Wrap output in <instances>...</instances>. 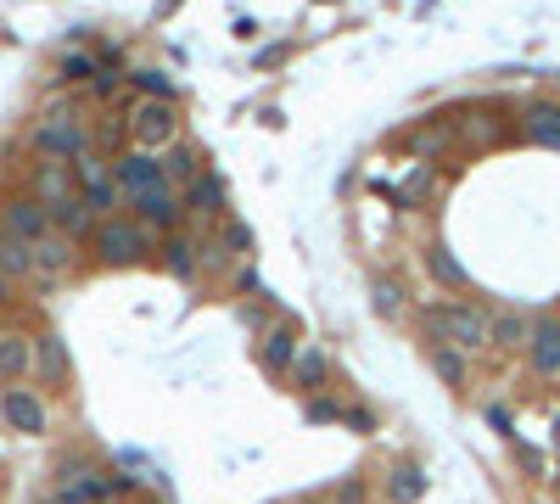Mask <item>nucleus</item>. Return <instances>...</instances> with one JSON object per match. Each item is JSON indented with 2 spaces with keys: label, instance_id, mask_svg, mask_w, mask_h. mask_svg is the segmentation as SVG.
Masks as SVG:
<instances>
[{
  "label": "nucleus",
  "instance_id": "obj_1",
  "mask_svg": "<svg viewBox=\"0 0 560 504\" xmlns=\"http://www.w3.org/2000/svg\"><path fill=\"white\" fill-rule=\"evenodd\" d=\"M420 325H426L437 342L465 348V353H476V348H488L493 342V320L476 303H426L420 308Z\"/></svg>",
  "mask_w": 560,
  "mask_h": 504
},
{
  "label": "nucleus",
  "instance_id": "obj_2",
  "mask_svg": "<svg viewBox=\"0 0 560 504\" xmlns=\"http://www.w3.org/2000/svg\"><path fill=\"white\" fill-rule=\"evenodd\" d=\"M34 146H40L45 157H84L90 152V129H84V118L73 107H45L40 124H34Z\"/></svg>",
  "mask_w": 560,
  "mask_h": 504
},
{
  "label": "nucleus",
  "instance_id": "obj_3",
  "mask_svg": "<svg viewBox=\"0 0 560 504\" xmlns=\"http://www.w3.org/2000/svg\"><path fill=\"white\" fill-rule=\"evenodd\" d=\"M129 135H135V152H168V146L180 140V112H174V101H163V96L135 101Z\"/></svg>",
  "mask_w": 560,
  "mask_h": 504
},
{
  "label": "nucleus",
  "instance_id": "obj_4",
  "mask_svg": "<svg viewBox=\"0 0 560 504\" xmlns=\"http://www.w3.org/2000/svg\"><path fill=\"white\" fill-rule=\"evenodd\" d=\"M73 174L84 180V202H90L96 213H112L118 202H124V185H118V174H107V163H101L96 152L73 157Z\"/></svg>",
  "mask_w": 560,
  "mask_h": 504
},
{
  "label": "nucleus",
  "instance_id": "obj_5",
  "mask_svg": "<svg viewBox=\"0 0 560 504\" xmlns=\"http://www.w3.org/2000/svg\"><path fill=\"white\" fill-rule=\"evenodd\" d=\"M96 247L107 264H135V258H146L152 252V241H146V224H129V219H112L96 230Z\"/></svg>",
  "mask_w": 560,
  "mask_h": 504
},
{
  "label": "nucleus",
  "instance_id": "obj_6",
  "mask_svg": "<svg viewBox=\"0 0 560 504\" xmlns=\"http://www.w3.org/2000/svg\"><path fill=\"white\" fill-rule=\"evenodd\" d=\"M112 174H118V185H124L129 202H135L140 191H152V185H168V168L157 163L152 152H129V157H118V168H112Z\"/></svg>",
  "mask_w": 560,
  "mask_h": 504
},
{
  "label": "nucleus",
  "instance_id": "obj_7",
  "mask_svg": "<svg viewBox=\"0 0 560 504\" xmlns=\"http://www.w3.org/2000/svg\"><path fill=\"white\" fill-rule=\"evenodd\" d=\"M0 230H12V236H23V241H45L51 236V208H45V202H6Z\"/></svg>",
  "mask_w": 560,
  "mask_h": 504
},
{
  "label": "nucleus",
  "instance_id": "obj_8",
  "mask_svg": "<svg viewBox=\"0 0 560 504\" xmlns=\"http://www.w3.org/2000/svg\"><path fill=\"white\" fill-rule=\"evenodd\" d=\"M112 493V476H101V471H62V482H56V499L62 504H101Z\"/></svg>",
  "mask_w": 560,
  "mask_h": 504
},
{
  "label": "nucleus",
  "instance_id": "obj_9",
  "mask_svg": "<svg viewBox=\"0 0 560 504\" xmlns=\"http://www.w3.org/2000/svg\"><path fill=\"white\" fill-rule=\"evenodd\" d=\"M527 359L538 376H560V320H538L527 342Z\"/></svg>",
  "mask_w": 560,
  "mask_h": 504
},
{
  "label": "nucleus",
  "instance_id": "obj_10",
  "mask_svg": "<svg viewBox=\"0 0 560 504\" xmlns=\"http://www.w3.org/2000/svg\"><path fill=\"white\" fill-rule=\"evenodd\" d=\"M135 213H140V224H157V230H174V224H180V202H174V191H168V185L140 191L135 196Z\"/></svg>",
  "mask_w": 560,
  "mask_h": 504
},
{
  "label": "nucleus",
  "instance_id": "obj_11",
  "mask_svg": "<svg viewBox=\"0 0 560 504\" xmlns=\"http://www.w3.org/2000/svg\"><path fill=\"white\" fill-rule=\"evenodd\" d=\"M0 415L12 420L17 432H45V404L34 398V392H23V387H12V392H6V404H0Z\"/></svg>",
  "mask_w": 560,
  "mask_h": 504
},
{
  "label": "nucleus",
  "instance_id": "obj_12",
  "mask_svg": "<svg viewBox=\"0 0 560 504\" xmlns=\"http://www.w3.org/2000/svg\"><path fill=\"white\" fill-rule=\"evenodd\" d=\"M297 359H303V348H297V325H275V331L264 336V364L280 376V370H292Z\"/></svg>",
  "mask_w": 560,
  "mask_h": 504
},
{
  "label": "nucleus",
  "instance_id": "obj_13",
  "mask_svg": "<svg viewBox=\"0 0 560 504\" xmlns=\"http://www.w3.org/2000/svg\"><path fill=\"white\" fill-rule=\"evenodd\" d=\"M521 129H527V140H538V146H549V152H560V107H549V101H538V107H527V118H521Z\"/></svg>",
  "mask_w": 560,
  "mask_h": 504
},
{
  "label": "nucleus",
  "instance_id": "obj_14",
  "mask_svg": "<svg viewBox=\"0 0 560 504\" xmlns=\"http://www.w3.org/2000/svg\"><path fill=\"white\" fill-rule=\"evenodd\" d=\"M0 269L6 275H40V258H34V241L0 230Z\"/></svg>",
  "mask_w": 560,
  "mask_h": 504
},
{
  "label": "nucleus",
  "instance_id": "obj_15",
  "mask_svg": "<svg viewBox=\"0 0 560 504\" xmlns=\"http://www.w3.org/2000/svg\"><path fill=\"white\" fill-rule=\"evenodd\" d=\"M34 370V342L23 336H0V381H23Z\"/></svg>",
  "mask_w": 560,
  "mask_h": 504
},
{
  "label": "nucleus",
  "instance_id": "obj_16",
  "mask_svg": "<svg viewBox=\"0 0 560 504\" xmlns=\"http://www.w3.org/2000/svg\"><path fill=\"white\" fill-rule=\"evenodd\" d=\"M34 258H40V275L45 280H56V275H68V264H73V252H68V241L56 236H45V241H34Z\"/></svg>",
  "mask_w": 560,
  "mask_h": 504
},
{
  "label": "nucleus",
  "instance_id": "obj_17",
  "mask_svg": "<svg viewBox=\"0 0 560 504\" xmlns=\"http://www.w3.org/2000/svg\"><path fill=\"white\" fill-rule=\"evenodd\" d=\"M62 196H73V180H68V163L51 157V163L40 168V202H45V208H56Z\"/></svg>",
  "mask_w": 560,
  "mask_h": 504
},
{
  "label": "nucleus",
  "instance_id": "obj_18",
  "mask_svg": "<svg viewBox=\"0 0 560 504\" xmlns=\"http://www.w3.org/2000/svg\"><path fill=\"white\" fill-rule=\"evenodd\" d=\"M56 79H62V84L96 79V56H90V51H62V62H56Z\"/></svg>",
  "mask_w": 560,
  "mask_h": 504
},
{
  "label": "nucleus",
  "instance_id": "obj_19",
  "mask_svg": "<svg viewBox=\"0 0 560 504\" xmlns=\"http://www.w3.org/2000/svg\"><path fill=\"white\" fill-rule=\"evenodd\" d=\"M493 342H499V348H527L532 325L521 320V314H499V320H493Z\"/></svg>",
  "mask_w": 560,
  "mask_h": 504
},
{
  "label": "nucleus",
  "instance_id": "obj_20",
  "mask_svg": "<svg viewBox=\"0 0 560 504\" xmlns=\"http://www.w3.org/2000/svg\"><path fill=\"white\" fill-rule=\"evenodd\" d=\"M163 264H168V275L191 280V275H196V247H191V241H180V236H174V241L163 247Z\"/></svg>",
  "mask_w": 560,
  "mask_h": 504
},
{
  "label": "nucleus",
  "instance_id": "obj_21",
  "mask_svg": "<svg viewBox=\"0 0 560 504\" xmlns=\"http://www.w3.org/2000/svg\"><path fill=\"white\" fill-rule=\"evenodd\" d=\"M420 493H426V476H420L415 465H398V471H392V499H398V504H415Z\"/></svg>",
  "mask_w": 560,
  "mask_h": 504
},
{
  "label": "nucleus",
  "instance_id": "obj_22",
  "mask_svg": "<svg viewBox=\"0 0 560 504\" xmlns=\"http://www.w3.org/2000/svg\"><path fill=\"white\" fill-rule=\"evenodd\" d=\"M426 191H432V168L415 163V168H409V180H404V191L392 196V202H398V208H415V202H420Z\"/></svg>",
  "mask_w": 560,
  "mask_h": 504
},
{
  "label": "nucleus",
  "instance_id": "obj_23",
  "mask_svg": "<svg viewBox=\"0 0 560 504\" xmlns=\"http://www.w3.org/2000/svg\"><path fill=\"white\" fill-rule=\"evenodd\" d=\"M460 353H465V348H448V342H437V348H432L437 376H443V381H454V387L465 381V359H460Z\"/></svg>",
  "mask_w": 560,
  "mask_h": 504
},
{
  "label": "nucleus",
  "instance_id": "obj_24",
  "mask_svg": "<svg viewBox=\"0 0 560 504\" xmlns=\"http://www.w3.org/2000/svg\"><path fill=\"white\" fill-rule=\"evenodd\" d=\"M191 208L196 213H219L224 208V185L213 180V174H208V180H191Z\"/></svg>",
  "mask_w": 560,
  "mask_h": 504
},
{
  "label": "nucleus",
  "instance_id": "obj_25",
  "mask_svg": "<svg viewBox=\"0 0 560 504\" xmlns=\"http://www.w3.org/2000/svg\"><path fill=\"white\" fill-rule=\"evenodd\" d=\"M426 269H432V275L443 280V286H465V269L454 264V258H448V247H432V252H426Z\"/></svg>",
  "mask_w": 560,
  "mask_h": 504
},
{
  "label": "nucleus",
  "instance_id": "obj_26",
  "mask_svg": "<svg viewBox=\"0 0 560 504\" xmlns=\"http://www.w3.org/2000/svg\"><path fill=\"white\" fill-rule=\"evenodd\" d=\"M163 168H168V174H174V180H185V174H196V152H191V146H180V140H174V146H168V152H163Z\"/></svg>",
  "mask_w": 560,
  "mask_h": 504
},
{
  "label": "nucleus",
  "instance_id": "obj_27",
  "mask_svg": "<svg viewBox=\"0 0 560 504\" xmlns=\"http://www.w3.org/2000/svg\"><path fill=\"white\" fill-rule=\"evenodd\" d=\"M135 84L146 90V96H163V101H174V79H168L163 68H140L135 73Z\"/></svg>",
  "mask_w": 560,
  "mask_h": 504
},
{
  "label": "nucleus",
  "instance_id": "obj_28",
  "mask_svg": "<svg viewBox=\"0 0 560 504\" xmlns=\"http://www.w3.org/2000/svg\"><path fill=\"white\" fill-rule=\"evenodd\" d=\"M40 370L45 376H62L68 359H62V336H40Z\"/></svg>",
  "mask_w": 560,
  "mask_h": 504
},
{
  "label": "nucleus",
  "instance_id": "obj_29",
  "mask_svg": "<svg viewBox=\"0 0 560 504\" xmlns=\"http://www.w3.org/2000/svg\"><path fill=\"white\" fill-rule=\"evenodd\" d=\"M292 376L303 381V387H320V381H325V359H320V353H303V359L292 364Z\"/></svg>",
  "mask_w": 560,
  "mask_h": 504
},
{
  "label": "nucleus",
  "instance_id": "obj_30",
  "mask_svg": "<svg viewBox=\"0 0 560 504\" xmlns=\"http://www.w3.org/2000/svg\"><path fill=\"white\" fill-rule=\"evenodd\" d=\"M370 303H376V314H398V303H404V297H398V286H392V280H376Z\"/></svg>",
  "mask_w": 560,
  "mask_h": 504
},
{
  "label": "nucleus",
  "instance_id": "obj_31",
  "mask_svg": "<svg viewBox=\"0 0 560 504\" xmlns=\"http://www.w3.org/2000/svg\"><path fill=\"white\" fill-rule=\"evenodd\" d=\"M224 247H236V252H252V236H247V224H224Z\"/></svg>",
  "mask_w": 560,
  "mask_h": 504
},
{
  "label": "nucleus",
  "instance_id": "obj_32",
  "mask_svg": "<svg viewBox=\"0 0 560 504\" xmlns=\"http://www.w3.org/2000/svg\"><path fill=\"white\" fill-rule=\"evenodd\" d=\"M342 420H348L353 432H376V420L364 415V409H342Z\"/></svg>",
  "mask_w": 560,
  "mask_h": 504
},
{
  "label": "nucleus",
  "instance_id": "obj_33",
  "mask_svg": "<svg viewBox=\"0 0 560 504\" xmlns=\"http://www.w3.org/2000/svg\"><path fill=\"white\" fill-rule=\"evenodd\" d=\"M308 420H342V409H336V404H325V398H320V404H308Z\"/></svg>",
  "mask_w": 560,
  "mask_h": 504
},
{
  "label": "nucleus",
  "instance_id": "obj_34",
  "mask_svg": "<svg viewBox=\"0 0 560 504\" xmlns=\"http://www.w3.org/2000/svg\"><path fill=\"white\" fill-rule=\"evenodd\" d=\"M342 504H359V482H348V488H342Z\"/></svg>",
  "mask_w": 560,
  "mask_h": 504
},
{
  "label": "nucleus",
  "instance_id": "obj_35",
  "mask_svg": "<svg viewBox=\"0 0 560 504\" xmlns=\"http://www.w3.org/2000/svg\"><path fill=\"white\" fill-rule=\"evenodd\" d=\"M6 297H12V275H6V269H0V303H6Z\"/></svg>",
  "mask_w": 560,
  "mask_h": 504
},
{
  "label": "nucleus",
  "instance_id": "obj_36",
  "mask_svg": "<svg viewBox=\"0 0 560 504\" xmlns=\"http://www.w3.org/2000/svg\"><path fill=\"white\" fill-rule=\"evenodd\" d=\"M549 443H555V448H560V415H555V426H549Z\"/></svg>",
  "mask_w": 560,
  "mask_h": 504
},
{
  "label": "nucleus",
  "instance_id": "obj_37",
  "mask_svg": "<svg viewBox=\"0 0 560 504\" xmlns=\"http://www.w3.org/2000/svg\"><path fill=\"white\" fill-rule=\"evenodd\" d=\"M45 504H62V499H45Z\"/></svg>",
  "mask_w": 560,
  "mask_h": 504
},
{
  "label": "nucleus",
  "instance_id": "obj_38",
  "mask_svg": "<svg viewBox=\"0 0 560 504\" xmlns=\"http://www.w3.org/2000/svg\"><path fill=\"white\" fill-rule=\"evenodd\" d=\"M555 488H560V471H555Z\"/></svg>",
  "mask_w": 560,
  "mask_h": 504
}]
</instances>
